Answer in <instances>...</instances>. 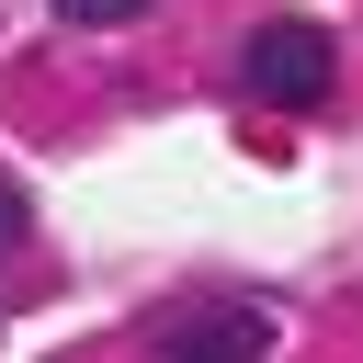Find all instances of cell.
I'll return each mask as SVG.
<instances>
[{
    "label": "cell",
    "mask_w": 363,
    "mask_h": 363,
    "mask_svg": "<svg viewBox=\"0 0 363 363\" xmlns=\"http://www.w3.org/2000/svg\"><path fill=\"white\" fill-rule=\"evenodd\" d=\"M261 352H272V306H250V295H227L159 340V363H261Z\"/></svg>",
    "instance_id": "2"
},
{
    "label": "cell",
    "mask_w": 363,
    "mask_h": 363,
    "mask_svg": "<svg viewBox=\"0 0 363 363\" xmlns=\"http://www.w3.org/2000/svg\"><path fill=\"white\" fill-rule=\"evenodd\" d=\"M11 238H23V193L0 182V250H11Z\"/></svg>",
    "instance_id": "4"
},
{
    "label": "cell",
    "mask_w": 363,
    "mask_h": 363,
    "mask_svg": "<svg viewBox=\"0 0 363 363\" xmlns=\"http://www.w3.org/2000/svg\"><path fill=\"white\" fill-rule=\"evenodd\" d=\"M238 79H250L261 102H284V113H318L329 79H340V57H329L318 23H261V34L238 45Z\"/></svg>",
    "instance_id": "1"
},
{
    "label": "cell",
    "mask_w": 363,
    "mask_h": 363,
    "mask_svg": "<svg viewBox=\"0 0 363 363\" xmlns=\"http://www.w3.org/2000/svg\"><path fill=\"white\" fill-rule=\"evenodd\" d=\"M68 23H91V34H113V23H136V11H159V0H57Z\"/></svg>",
    "instance_id": "3"
}]
</instances>
